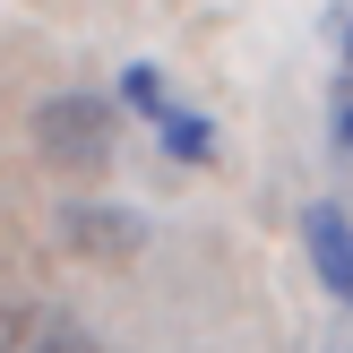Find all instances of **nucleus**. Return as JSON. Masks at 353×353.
I'll use <instances>...</instances> for the list:
<instances>
[{
	"instance_id": "obj_5",
	"label": "nucleus",
	"mask_w": 353,
	"mask_h": 353,
	"mask_svg": "<svg viewBox=\"0 0 353 353\" xmlns=\"http://www.w3.org/2000/svg\"><path fill=\"white\" fill-rule=\"evenodd\" d=\"M69 241H86V250H112V259H130V250H138V224H121V216H95V207H78V216H69Z\"/></svg>"
},
{
	"instance_id": "obj_4",
	"label": "nucleus",
	"mask_w": 353,
	"mask_h": 353,
	"mask_svg": "<svg viewBox=\"0 0 353 353\" xmlns=\"http://www.w3.org/2000/svg\"><path fill=\"white\" fill-rule=\"evenodd\" d=\"M302 241H310V268H319L327 302L353 310V216H345V207H310V216H302Z\"/></svg>"
},
{
	"instance_id": "obj_6",
	"label": "nucleus",
	"mask_w": 353,
	"mask_h": 353,
	"mask_svg": "<svg viewBox=\"0 0 353 353\" xmlns=\"http://www.w3.org/2000/svg\"><path fill=\"white\" fill-rule=\"evenodd\" d=\"M345 78H353V17H345Z\"/></svg>"
},
{
	"instance_id": "obj_1",
	"label": "nucleus",
	"mask_w": 353,
	"mask_h": 353,
	"mask_svg": "<svg viewBox=\"0 0 353 353\" xmlns=\"http://www.w3.org/2000/svg\"><path fill=\"white\" fill-rule=\"evenodd\" d=\"M121 95H130L138 112L155 121V138H164L181 164H216V121H207L199 103H181V95H172V78H164V69H147V61H138V69H121Z\"/></svg>"
},
{
	"instance_id": "obj_2",
	"label": "nucleus",
	"mask_w": 353,
	"mask_h": 353,
	"mask_svg": "<svg viewBox=\"0 0 353 353\" xmlns=\"http://www.w3.org/2000/svg\"><path fill=\"white\" fill-rule=\"evenodd\" d=\"M34 130H43V155L61 172H103V155H112V112L95 95H52L34 112Z\"/></svg>"
},
{
	"instance_id": "obj_3",
	"label": "nucleus",
	"mask_w": 353,
	"mask_h": 353,
	"mask_svg": "<svg viewBox=\"0 0 353 353\" xmlns=\"http://www.w3.org/2000/svg\"><path fill=\"white\" fill-rule=\"evenodd\" d=\"M0 353H112V345L52 302H17V310H0Z\"/></svg>"
},
{
	"instance_id": "obj_7",
	"label": "nucleus",
	"mask_w": 353,
	"mask_h": 353,
	"mask_svg": "<svg viewBox=\"0 0 353 353\" xmlns=\"http://www.w3.org/2000/svg\"><path fill=\"white\" fill-rule=\"evenodd\" d=\"M345 147H353V103H345Z\"/></svg>"
}]
</instances>
